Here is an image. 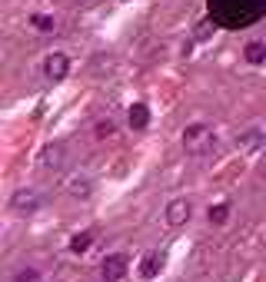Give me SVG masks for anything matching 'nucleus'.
Listing matches in <instances>:
<instances>
[{
    "label": "nucleus",
    "mask_w": 266,
    "mask_h": 282,
    "mask_svg": "<svg viewBox=\"0 0 266 282\" xmlns=\"http://www.w3.org/2000/svg\"><path fill=\"white\" fill-rule=\"evenodd\" d=\"M266 143V133L256 130V126H249V130H243L240 136H236V146H240V153H260Z\"/></svg>",
    "instance_id": "7"
},
{
    "label": "nucleus",
    "mask_w": 266,
    "mask_h": 282,
    "mask_svg": "<svg viewBox=\"0 0 266 282\" xmlns=\"http://www.w3.org/2000/svg\"><path fill=\"white\" fill-rule=\"evenodd\" d=\"M114 133H116L114 120H96V123H94V136H96V140H110Z\"/></svg>",
    "instance_id": "17"
},
{
    "label": "nucleus",
    "mask_w": 266,
    "mask_h": 282,
    "mask_svg": "<svg viewBox=\"0 0 266 282\" xmlns=\"http://www.w3.org/2000/svg\"><path fill=\"white\" fill-rule=\"evenodd\" d=\"M136 272H140V279H156L160 272H163V252H143V259L136 265Z\"/></svg>",
    "instance_id": "8"
},
{
    "label": "nucleus",
    "mask_w": 266,
    "mask_h": 282,
    "mask_svg": "<svg viewBox=\"0 0 266 282\" xmlns=\"http://www.w3.org/2000/svg\"><path fill=\"white\" fill-rule=\"evenodd\" d=\"M213 30H216V20H213V17H209V20H200V27H196V40H207Z\"/></svg>",
    "instance_id": "18"
},
{
    "label": "nucleus",
    "mask_w": 266,
    "mask_h": 282,
    "mask_svg": "<svg viewBox=\"0 0 266 282\" xmlns=\"http://www.w3.org/2000/svg\"><path fill=\"white\" fill-rule=\"evenodd\" d=\"M163 219H167V226H173V229L187 226L193 219V203L190 199H173L170 206L163 209Z\"/></svg>",
    "instance_id": "5"
},
{
    "label": "nucleus",
    "mask_w": 266,
    "mask_h": 282,
    "mask_svg": "<svg viewBox=\"0 0 266 282\" xmlns=\"http://www.w3.org/2000/svg\"><path fill=\"white\" fill-rule=\"evenodd\" d=\"M127 123H130V130H147L150 126V106L147 103H133L130 113H127Z\"/></svg>",
    "instance_id": "11"
},
{
    "label": "nucleus",
    "mask_w": 266,
    "mask_h": 282,
    "mask_svg": "<svg viewBox=\"0 0 266 282\" xmlns=\"http://www.w3.org/2000/svg\"><path fill=\"white\" fill-rule=\"evenodd\" d=\"M27 23H30L37 34H54V30H57V17H54V14H30Z\"/></svg>",
    "instance_id": "14"
},
{
    "label": "nucleus",
    "mask_w": 266,
    "mask_h": 282,
    "mask_svg": "<svg viewBox=\"0 0 266 282\" xmlns=\"http://www.w3.org/2000/svg\"><path fill=\"white\" fill-rule=\"evenodd\" d=\"M67 193H70L74 199H87V196L94 193L90 176H70V179H67Z\"/></svg>",
    "instance_id": "12"
},
{
    "label": "nucleus",
    "mask_w": 266,
    "mask_h": 282,
    "mask_svg": "<svg viewBox=\"0 0 266 282\" xmlns=\"http://www.w3.org/2000/svg\"><path fill=\"white\" fill-rule=\"evenodd\" d=\"M94 229H80V232H74L70 236V243H67V249L74 252V256H83V252H90V246H94Z\"/></svg>",
    "instance_id": "10"
},
{
    "label": "nucleus",
    "mask_w": 266,
    "mask_h": 282,
    "mask_svg": "<svg viewBox=\"0 0 266 282\" xmlns=\"http://www.w3.org/2000/svg\"><path fill=\"white\" fill-rule=\"evenodd\" d=\"M229 216H233V206H229V203H216V206L207 209V223L209 226H227Z\"/></svg>",
    "instance_id": "15"
},
{
    "label": "nucleus",
    "mask_w": 266,
    "mask_h": 282,
    "mask_svg": "<svg viewBox=\"0 0 266 282\" xmlns=\"http://www.w3.org/2000/svg\"><path fill=\"white\" fill-rule=\"evenodd\" d=\"M43 206V199H40V193L34 186H20L14 196H10V209L17 212V216H30V212H37Z\"/></svg>",
    "instance_id": "3"
},
{
    "label": "nucleus",
    "mask_w": 266,
    "mask_h": 282,
    "mask_svg": "<svg viewBox=\"0 0 266 282\" xmlns=\"http://www.w3.org/2000/svg\"><path fill=\"white\" fill-rule=\"evenodd\" d=\"M243 60L253 63V67L266 63V43H263V40H249L247 47H243Z\"/></svg>",
    "instance_id": "13"
},
{
    "label": "nucleus",
    "mask_w": 266,
    "mask_h": 282,
    "mask_svg": "<svg viewBox=\"0 0 266 282\" xmlns=\"http://www.w3.org/2000/svg\"><path fill=\"white\" fill-rule=\"evenodd\" d=\"M209 133L213 130H209L207 123H190V126L183 130V146H187V150H196L203 140H209Z\"/></svg>",
    "instance_id": "9"
},
{
    "label": "nucleus",
    "mask_w": 266,
    "mask_h": 282,
    "mask_svg": "<svg viewBox=\"0 0 266 282\" xmlns=\"http://www.w3.org/2000/svg\"><path fill=\"white\" fill-rule=\"evenodd\" d=\"M67 166V146L63 143H47L40 153V169L43 173H60Z\"/></svg>",
    "instance_id": "4"
},
{
    "label": "nucleus",
    "mask_w": 266,
    "mask_h": 282,
    "mask_svg": "<svg viewBox=\"0 0 266 282\" xmlns=\"http://www.w3.org/2000/svg\"><path fill=\"white\" fill-rule=\"evenodd\" d=\"M10 282H40V269L37 265H20L17 272L10 276Z\"/></svg>",
    "instance_id": "16"
},
{
    "label": "nucleus",
    "mask_w": 266,
    "mask_h": 282,
    "mask_svg": "<svg viewBox=\"0 0 266 282\" xmlns=\"http://www.w3.org/2000/svg\"><path fill=\"white\" fill-rule=\"evenodd\" d=\"M266 14V0H209V17L223 27H249Z\"/></svg>",
    "instance_id": "1"
},
{
    "label": "nucleus",
    "mask_w": 266,
    "mask_h": 282,
    "mask_svg": "<svg viewBox=\"0 0 266 282\" xmlns=\"http://www.w3.org/2000/svg\"><path fill=\"white\" fill-rule=\"evenodd\" d=\"M130 272V259L123 252H110L103 263H100V279L103 282H123Z\"/></svg>",
    "instance_id": "2"
},
{
    "label": "nucleus",
    "mask_w": 266,
    "mask_h": 282,
    "mask_svg": "<svg viewBox=\"0 0 266 282\" xmlns=\"http://www.w3.org/2000/svg\"><path fill=\"white\" fill-rule=\"evenodd\" d=\"M40 70H43L47 80H54V83H57V80H67V73H70V56L67 53H47Z\"/></svg>",
    "instance_id": "6"
}]
</instances>
